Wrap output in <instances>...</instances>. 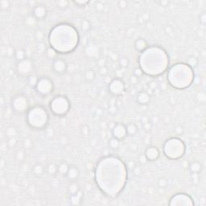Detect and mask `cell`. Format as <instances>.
Listing matches in <instances>:
<instances>
[{
	"label": "cell",
	"mask_w": 206,
	"mask_h": 206,
	"mask_svg": "<svg viewBox=\"0 0 206 206\" xmlns=\"http://www.w3.org/2000/svg\"><path fill=\"white\" fill-rule=\"evenodd\" d=\"M81 133H82V134L85 135V136H88V135H89V133H90V129H89V127H88V126L86 125L82 126V127H81Z\"/></svg>",
	"instance_id": "cell-45"
},
{
	"label": "cell",
	"mask_w": 206,
	"mask_h": 206,
	"mask_svg": "<svg viewBox=\"0 0 206 206\" xmlns=\"http://www.w3.org/2000/svg\"><path fill=\"white\" fill-rule=\"evenodd\" d=\"M108 90L113 95H119L125 90V84L122 79L116 77L109 83Z\"/></svg>",
	"instance_id": "cell-8"
},
{
	"label": "cell",
	"mask_w": 206,
	"mask_h": 206,
	"mask_svg": "<svg viewBox=\"0 0 206 206\" xmlns=\"http://www.w3.org/2000/svg\"><path fill=\"white\" fill-rule=\"evenodd\" d=\"M143 128L145 129V130H147V131H148V130H150L151 128V123L149 122H145V123H143Z\"/></svg>",
	"instance_id": "cell-51"
},
{
	"label": "cell",
	"mask_w": 206,
	"mask_h": 206,
	"mask_svg": "<svg viewBox=\"0 0 206 206\" xmlns=\"http://www.w3.org/2000/svg\"><path fill=\"white\" fill-rule=\"evenodd\" d=\"M112 135L114 138H116L120 141L124 140L127 136L126 130V125L122 123H117L112 129Z\"/></svg>",
	"instance_id": "cell-10"
},
{
	"label": "cell",
	"mask_w": 206,
	"mask_h": 206,
	"mask_svg": "<svg viewBox=\"0 0 206 206\" xmlns=\"http://www.w3.org/2000/svg\"><path fill=\"white\" fill-rule=\"evenodd\" d=\"M64 176L70 183L71 182H77L78 180L79 176H80V170L77 166L70 165L69 168Z\"/></svg>",
	"instance_id": "cell-13"
},
{
	"label": "cell",
	"mask_w": 206,
	"mask_h": 206,
	"mask_svg": "<svg viewBox=\"0 0 206 206\" xmlns=\"http://www.w3.org/2000/svg\"><path fill=\"white\" fill-rule=\"evenodd\" d=\"M149 19H150V14L148 12H144L139 17V20H141L142 23H144L146 22H147L149 20Z\"/></svg>",
	"instance_id": "cell-35"
},
{
	"label": "cell",
	"mask_w": 206,
	"mask_h": 206,
	"mask_svg": "<svg viewBox=\"0 0 206 206\" xmlns=\"http://www.w3.org/2000/svg\"><path fill=\"white\" fill-rule=\"evenodd\" d=\"M110 57H111V58L112 59L113 61H116V60H119V56H118V54H117V53H115V52H111Z\"/></svg>",
	"instance_id": "cell-52"
},
{
	"label": "cell",
	"mask_w": 206,
	"mask_h": 206,
	"mask_svg": "<svg viewBox=\"0 0 206 206\" xmlns=\"http://www.w3.org/2000/svg\"><path fill=\"white\" fill-rule=\"evenodd\" d=\"M10 7V2L7 0H2L0 1V8L2 10H6Z\"/></svg>",
	"instance_id": "cell-41"
},
{
	"label": "cell",
	"mask_w": 206,
	"mask_h": 206,
	"mask_svg": "<svg viewBox=\"0 0 206 206\" xmlns=\"http://www.w3.org/2000/svg\"><path fill=\"white\" fill-rule=\"evenodd\" d=\"M160 150L155 147V146H150L148 147L147 149H146L145 152H144V155L146 156V158L147 159L148 162H153V161H155L159 159L160 157Z\"/></svg>",
	"instance_id": "cell-12"
},
{
	"label": "cell",
	"mask_w": 206,
	"mask_h": 206,
	"mask_svg": "<svg viewBox=\"0 0 206 206\" xmlns=\"http://www.w3.org/2000/svg\"><path fill=\"white\" fill-rule=\"evenodd\" d=\"M17 144V142H16V140L15 138H12V139H9V142H8V145L10 147H15V146Z\"/></svg>",
	"instance_id": "cell-49"
},
{
	"label": "cell",
	"mask_w": 206,
	"mask_h": 206,
	"mask_svg": "<svg viewBox=\"0 0 206 206\" xmlns=\"http://www.w3.org/2000/svg\"><path fill=\"white\" fill-rule=\"evenodd\" d=\"M68 67L69 66L67 64L66 61L61 57H57L52 61V69L53 72L56 74L62 75V74L65 73L68 70Z\"/></svg>",
	"instance_id": "cell-9"
},
{
	"label": "cell",
	"mask_w": 206,
	"mask_h": 206,
	"mask_svg": "<svg viewBox=\"0 0 206 206\" xmlns=\"http://www.w3.org/2000/svg\"><path fill=\"white\" fill-rule=\"evenodd\" d=\"M109 147L113 149V150H116V149H119V147H120V140L114 138V137H112L109 140Z\"/></svg>",
	"instance_id": "cell-24"
},
{
	"label": "cell",
	"mask_w": 206,
	"mask_h": 206,
	"mask_svg": "<svg viewBox=\"0 0 206 206\" xmlns=\"http://www.w3.org/2000/svg\"><path fill=\"white\" fill-rule=\"evenodd\" d=\"M23 146H24V148H26V149H31L32 147V140H30L29 138H27L23 142Z\"/></svg>",
	"instance_id": "cell-44"
},
{
	"label": "cell",
	"mask_w": 206,
	"mask_h": 206,
	"mask_svg": "<svg viewBox=\"0 0 206 206\" xmlns=\"http://www.w3.org/2000/svg\"><path fill=\"white\" fill-rule=\"evenodd\" d=\"M53 82L48 77H42L38 80V82L35 85V90L40 95L46 97L53 91Z\"/></svg>",
	"instance_id": "cell-5"
},
{
	"label": "cell",
	"mask_w": 206,
	"mask_h": 206,
	"mask_svg": "<svg viewBox=\"0 0 206 206\" xmlns=\"http://www.w3.org/2000/svg\"><path fill=\"white\" fill-rule=\"evenodd\" d=\"M25 23H26V26L29 27H32L35 26L37 23V20L35 19L33 15H29L26 18L25 20Z\"/></svg>",
	"instance_id": "cell-28"
},
{
	"label": "cell",
	"mask_w": 206,
	"mask_h": 206,
	"mask_svg": "<svg viewBox=\"0 0 206 206\" xmlns=\"http://www.w3.org/2000/svg\"><path fill=\"white\" fill-rule=\"evenodd\" d=\"M35 36V39H36V40L39 41V42H42V41L44 40V33L40 29L36 30Z\"/></svg>",
	"instance_id": "cell-34"
},
{
	"label": "cell",
	"mask_w": 206,
	"mask_h": 206,
	"mask_svg": "<svg viewBox=\"0 0 206 206\" xmlns=\"http://www.w3.org/2000/svg\"><path fill=\"white\" fill-rule=\"evenodd\" d=\"M15 50L14 49V48H12V46H9L7 48L6 55L8 57H12V56H14V57H15Z\"/></svg>",
	"instance_id": "cell-38"
},
{
	"label": "cell",
	"mask_w": 206,
	"mask_h": 206,
	"mask_svg": "<svg viewBox=\"0 0 206 206\" xmlns=\"http://www.w3.org/2000/svg\"><path fill=\"white\" fill-rule=\"evenodd\" d=\"M46 171L50 176H55L58 173V165L55 163H49L47 166Z\"/></svg>",
	"instance_id": "cell-20"
},
{
	"label": "cell",
	"mask_w": 206,
	"mask_h": 206,
	"mask_svg": "<svg viewBox=\"0 0 206 206\" xmlns=\"http://www.w3.org/2000/svg\"><path fill=\"white\" fill-rule=\"evenodd\" d=\"M49 115L46 109L41 106H35L27 112V122L30 127L35 130H41L47 126Z\"/></svg>",
	"instance_id": "cell-1"
},
{
	"label": "cell",
	"mask_w": 206,
	"mask_h": 206,
	"mask_svg": "<svg viewBox=\"0 0 206 206\" xmlns=\"http://www.w3.org/2000/svg\"><path fill=\"white\" fill-rule=\"evenodd\" d=\"M89 1L84 0V1H73V4H75L76 6L78 7H85L87 4H89Z\"/></svg>",
	"instance_id": "cell-39"
},
{
	"label": "cell",
	"mask_w": 206,
	"mask_h": 206,
	"mask_svg": "<svg viewBox=\"0 0 206 206\" xmlns=\"http://www.w3.org/2000/svg\"><path fill=\"white\" fill-rule=\"evenodd\" d=\"M184 130L183 126H176L174 128V133L176 135H181L184 133Z\"/></svg>",
	"instance_id": "cell-42"
},
{
	"label": "cell",
	"mask_w": 206,
	"mask_h": 206,
	"mask_svg": "<svg viewBox=\"0 0 206 206\" xmlns=\"http://www.w3.org/2000/svg\"><path fill=\"white\" fill-rule=\"evenodd\" d=\"M142 73H143V72H142V70L140 69V68H137V69H135L134 70V74L133 75H134L136 77H138V78H140V77L142 75Z\"/></svg>",
	"instance_id": "cell-46"
},
{
	"label": "cell",
	"mask_w": 206,
	"mask_h": 206,
	"mask_svg": "<svg viewBox=\"0 0 206 206\" xmlns=\"http://www.w3.org/2000/svg\"><path fill=\"white\" fill-rule=\"evenodd\" d=\"M50 109L56 116H64L69 111L70 102L66 96H56L50 102Z\"/></svg>",
	"instance_id": "cell-3"
},
{
	"label": "cell",
	"mask_w": 206,
	"mask_h": 206,
	"mask_svg": "<svg viewBox=\"0 0 206 206\" xmlns=\"http://www.w3.org/2000/svg\"><path fill=\"white\" fill-rule=\"evenodd\" d=\"M26 157V153H25V151L23 149H20L17 151L16 153V159H17L19 161H23L24 159Z\"/></svg>",
	"instance_id": "cell-33"
},
{
	"label": "cell",
	"mask_w": 206,
	"mask_h": 206,
	"mask_svg": "<svg viewBox=\"0 0 206 206\" xmlns=\"http://www.w3.org/2000/svg\"><path fill=\"white\" fill-rule=\"evenodd\" d=\"M99 73L103 77H106L109 73V69H108V68L106 66L101 67V68H99Z\"/></svg>",
	"instance_id": "cell-43"
},
{
	"label": "cell",
	"mask_w": 206,
	"mask_h": 206,
	"mask_svg": "<svg viewBox=\"0 0 206 206\" xmlns=\"http://www.w3.org/2000/svg\"><path fill=\"white\" fill-rule=\"evenodd\" d=\"M12 107L13 111L16 113H23L27 112L29 108V101L26 96L17 94L13 97L12 100Z\"/></svg>",
	"instance_id": "cell-4"
},
{
	"label": "cell",
	"mask_w": 206,
	"mask_h": 206,
	"mask_svg": "<svg viewBox=\"0 0 206 206\" xmlns=\"http://www.w3.org/2000/svg\"><path fill=\"white\" fill-rule=\"evenodd\" d=\"M68 191H69L70 195L75 194L77 192L80 191V188H79V185L77 184V182H71V184L69 186Z\"/></svg>",
	"instance_id": "cell-27"
},
{
	"label": "cell",
	"mask_w": 206,
	"mask_h": 206,
	"mask_svg": "<svg viewBox=\"0 0 206 206\" xmlns=\"http://www.w3.org/2000/svg\"><path fill=\"white\" fill-rule=\"evenodd\" d=\"M103 8H104V6H103V4L101 3H98L97 4H96V9L97 10H98V11H102V10H103Z\"/></svg>",
	"instance_id": "cell-54"
},
{
	"label": "cell",
	"mask_w": 206,
	"mask_h": 206,
	"mask_svg": "<svg viewBox=\"0 0 206 206\" xmlns=\"http://www.w3.org/2000/svg\"><path fill=\"white\" fill-rule=\"evenodd\" d=\"M34 69V65H33V61L32 59L27 57L24 60L21 61H19L16 65V71L18 74L21 77H29L32 75V72Z\"/></svg>",
	"instance_id": "cell-6"
},
{
	"label": "cell",
	"mask_w": 206,
	"mask_h": 206,
	"mask_svg": "<svg viewBox=\"0 0 206 206\" xmlns=\"http://www.w3.org/2000/svg\"><path fill=\"white\" fill-rule=\"evenodd\" d=\"M148 47L147 42L142 38L138 39L135 43H134V48L140 52H143L145 50H147Z\"/></svg>",
	"instance_id": "cell-17"
},
{
	"label": "cell",
	"mask_w": 206,
	"mask_h": 206,
	"mask_svg": "<svg viewBox=\"0 0 206 206\" xmlns=\"http://www.w3.org/2000/svg\"><path fill=\"white\" fill-rule=\"evenodd\" d=\"M199 64V61L197 57L191 56L187 60V65L190 68H196Z\"/></svg>",
	"instance_id": "cell-29"
},
{
	"label": "cell",
	"mask_w": 206,
	"mask_h": 206,
	"mask_svg": "<svg viewBox=\"0 0 206 206\" xmlns=\"http://www.w3.org/2000/svg\"><path fill=\"white\" fill-rule=\"evenodd\" d=\"M69 2L67 0H56V5L57 7V8L61 10V11L66 10L69 6Z\"/></svg>",
	"instance_id": "cell-25"
},
{
	"label": "cell",
	"mask_w": 206,
	"mask_h": 206,
	"mask_svg": "<svg viewBox=\"0 0 206 206\" xmlns=\"http://www.w3.org/2000/svg\"><path fill=\"white\" fill-rule=\"evenodd\" d=\"M119 7L121 9H125L127 7V2L126 1H120L119 2Z\"/></svg>",
	"instance_id": "cell-50"
},
{
	"label": "cell",
	"mask_w": 206,
	"mask_h": 206,
	"mask_svg": "<svg viewBox=\"0 0 206 206\" xmlns=\"http://www.w3.org/2000/svg\"><path fill=\"white\" fill-rule=\"evenodd\" d=\"M206 16H205V13H203L202 15H200V23H202L203 24H205V23H206Z\"/></svg>",
	"instance_id": "cell-53"
},
{
	"label": "cell",
	"mask_w": 206,
	"mask_h": 206,
	"mask_svg": "<svg viewBox=\"0 0 206 206\" xmlns=\"http://www.w3.org/2000/svg\"><path fill=\"white\" fill-rule=\"evenodd\" d=\"M6 134L7 136L8 137V139L15 138L16 136V134H17V131L14 127H9L6 130Z\"/></svg>",
	"instance_id": "cell-31"
},
{
	"label": "cell",
	"mask_w": 206,
	"mask_h": 206,
	"mask_svg": "<svg viewBox=\"0 0 206 206\" xmlns=\"http://www.w3.org/2000/svg\"><path fill=\"white\" fill-rule=\"evenodd\" d=\"M151 94H149L147 91H140V93L137 94V102L142 106H146V105L149 104L151 102Z\"/></svg>",
	"instance_id": "cell-14"
},
{
	"label": "cell",
	"mask_w": 206,
	"mask_h": 206,
	"mask_svg": "<svg viewBox=\"0 0 206 206\" xmlns=\"http://www.w3.org/2000/svg\"><path fill=\"white\" fill-rule=\"evenodd\" d=\"M85 79L88 82H91L96 78V73L93 69H88L85 72Z\"/></svg>",
	"instance_id": "cell-23"
},
{
	"label": "cell",
	"mask_w": 206,
	"mask_h": 206,
	"mask_svg": "<svg viewBox=\"0 0 206 206\" xmlns=\"http://www.w3.org/2000/svg\"><path fill=\"white\" fill-rule=\"evenodd\" d=\"M134 172H135V174L139 175L140 174V171H141V170H140V168H139V167H136V168H134Z\"/></svg>",
	"instance_id": "cell-56"
},
{
	"label": "cell",
	"mask_w": 206,
	"mask_h": 206,
	"mask_svg": "<svg viewBox=\"0 0 206 206\" xmlns=\"http://www.w3.org/2000/svg\"><path fill=\"white\" fill-rule=\"evenodd\" d=\"M139 161H140V164H142V165H146V164H147L148 162L147 159L146 158V156L144 155V154L142 155H140V158H139Z\"/></svg>",
	"instance_id": "cell-48"
},
{
	"label": "cell",
	"mask_w": 206,
	"mask_h": 206,
	"mask_svg": "<svg viewBox=\"0 0 206 206\" xmlns=\"http://www.w3.org/2000/svg\"><path fill=\"white\" fill-rule=\"evenodd\" d=\"M90 27L91 26H90V23L89 21L86 20H82V22H81V28H82L83 31L87 32V31H89L90 29Z\"/></svg>",
	"instance_id": "cell-37"
},
{
	"label": "cell",
	"mask_w": 206,
	"mask_h": 206,
	"mask_svg": "<svg viewBox=\"0 0 206 206\" xmlns=\"http://www.w3.org/2000/svg\"><path fill=\"white\" fill-rule=\"evenodd\" d=\"M69 164L67 162H62L61 163L58 165V173L65 176L67 173V171L69 168Z\"/></svg>",
	"instance_id": "cell-22"
},
{
	"label": "cell",
	"mask_w": 206,
	"mask_h": 206,
	"mask_svg": "<svg viewBox=\"0 0 206 206\" xmlns=\"http://www.w3.org/2000/svg\"><path fill=\"white\" fill-rule=\"evenodd\" d=\"M197 98L198 101L200 102V103H202L204 104L205 102V92H200V93H197Z\"/></svg>",
	"instance_id": "cell-40"
},
{
	"label": "cell",
	"mask_w": 206,
	"mask_h": 206,
	"mask_svg": "<svg viewBox=\"0 0 206 206\" xmlns=\"http://www.w3.org/2000/svg\"><path fill=\"white\" fill-rule=\"evenodd\" d=\"M38 80H39V78L34 74H32L29 77H27V83H28L30 86H32L33 88L35 87V85H36L38 82Z\"/></svg>",
	"instance_id": "cell-30"
},
{
	"label": "cell",
	"mask_w": 206,
	"mask_h": 206,
	"mask_svg": "<svg viewBox=\"0 0 206 206\" xmlns=\"http://www.w3.org/2000/svg\"><path fill=\"white\" fill-rule=\"evenodd\" d=\"M32 171H33V174H34L35 176L41 177L43 176L44 172L46 171V168H44V166L42 165L41 163H37V164H35V165L33 167Z\"/></svg>",
	"instance_id": "cell-18"
},
{
	"label": "cell",
	"mask_w": 206,
	"mask_h": 206,
	"mask_svg": "<svg viewBox=\"0 0 206 206\" xmlns=\"http://www.w3.org/2000/svg\"><path fill=\"white\" fill-rule=\"evenodd\" d=\"M119 62L122 68H126L129 64V60L126 57H121L119 59Z\"/></svg>",
	"instance_id": "cell-36"
},
{
	"label": "cell",
	"mask_w": 206,
	"mask_h": 206,
	"mask_svg": "<svg viewBox=\"0 0 206 206\" xmlns=\"http://www.w3.org/2000/svg\"><path fill=\"white\" fill-rule=\"evenodd\" d=\"M57 52H56V50L54 49V48H52V47H50V48H47L46 55L48 58L52 59V61H53L54 59L58 57V56H57V55H58V53H57Z\"/></svg>",
	"instance_id": "cell-26"
},
{
	"label": "cell",
	"mask_w": 206,
	"mask_h": 206,
	"mask_svg": "<svg viewBox=\"0 0 206 206\" xmlns=\"http://www.w3.org/2000/svg\"><path fill=\"white\" fill-rule=\"evenodd\" d=\"M168 180H167L166 178L162 177V178L159 179V180H158V186H159L160 188H161V189H165L166 187H168Z\"/></svg>",
	"instance_id": "cell-32"
},
{
	"label": "cell",
	"mask_w": 206,
	"mask_h": 206,
	"mask_svg": "<svg viewBox=\"0 0 206 206\" xmlns=\"http://www.w3.org/2000/svg\"><path fill=\"white\" fill-rule=\"evenodd\" d=\"M97 64H98V65L99 66V68L106 66V58H98V61H97Z\"/></svg>",
	"instance_id": "cell-47"
},
{
	"label": "cell",
	"mask_w": 206,
	"mask_h": 206,
	"mask_svg": "<svg viewBox=\"0 0 206 206\" xmlns=\"http://www.w3.org/2000/svg\"><path fill=\"white\" fill-rule=\"evenodd\" d=\"M86 52H87L88 54H89V56H91V57L98 59L99 49L96 44H93V43H90V44L88 45L87 48H86Z\"/></svg>",
	"instance_id": "cell-16"
},
{
	"label": "cell",
	"mask_w": 206,
	"mask_h": 206,
	"mask_svg": "<svg viewBox=\"0 0 206 206\" xmlns=\"http://www.w3.org/2000/svg\"><path fill=\"white\" fill-rule=\"evenodd\" d=\"M163 152L171 160H178L183 156L185 152V144L178 138H171L163 145Z\"/></svg>",
	"instance_id": "cell-2"
},
{
	"label": "cell",
	"mask_w": 206,
	"mask_h": 206,
	"mask_svg": "<svg viewBox=\"0 0 206 206\" xmlns=\"http://www.w3.org/2000/svg\"><path fill=\"white\" fill-rule=\"evenodd\" d=\"M47 15H48V9L44 4H38L34 7L32 10V15L37 20H44V18H46Z\"/></svg>",
	"instance_id": "cell-11"
},
{
	"label": "cell",
	"mask_w": 206,
	"mask_h": 206,
	"mask_svg": "<svg viewBox=\"0 0 206 206\" xmlns=\"http://www.w3.org/2000/svg\"><path fill=\"white\" fill-rule=\"evenodd\" d=\"M15 58L16 59L17 62L23 61V60H24L25 58H27L26 51H25L24 49H23V48H19V49H16L15 50Z\"/></svg>",
	"instance_id": "cell-21"
},
{
	"label": "cell",
	"mask_w": 206,
	"mask_h": 206,
	"mask_svg": "<svg viewBox=\"0 0 206 206\" xmlns=\"http://www.w3.org/2000/svg\"><path fill=\"white\" fill-rule=\"evenodd\" d=\"M194 202L192 197L184 192H178L170 199L169 205H192Z\"/></svg>",
	"instance_id": "cell-7"
},
{
	"label": "cell",
	"mask_w": 206,
	"mask_h": 206,
	"mask_svg": "<svg viewBox=\"0 0 206 206\" xmlns=\"http://www.w3.org/2000/svg\"><path fill=\"white\" fill-rule=\"evenodd\" d=\"M126 133H127V135L129 136H134L138 131H139V127L136 124L134 123H128L126 125Z\"/></svg>",
	"instance_id": "cell-19"
},
{
	"label": "cell",
	"mask_w": 206,
	"mask_h": 206,
	"mask_svg": "<svg viewBox=\"0 0 206 206\" xmlns=\"http://www.w3.org/2000/svg\"><path fill=\"white\" fill-rule=\"evenodd\" d=\"M130 81H131V82L132 84H136L137 81H138V77H136L134 75H132L131 76V79H130Z\"/></svg>",
	"instance_id": "cell-55"
},
{
	"label": "cell",
	"mask_w": 206,
	"mask_h": 206,
	"mask_svg": "<svg viewBox=\"0 0 206 206\" xmlns=\"http://www.w3.org/2000/svg\"><path fill=\"white\" fill-rule=\"evenodd\" d=\"M202 165L198 161H192L189 165V170L191 174H199L202 171Z\"/></svg>",
	"instance_id": "cell-15"
}]
</instances>
